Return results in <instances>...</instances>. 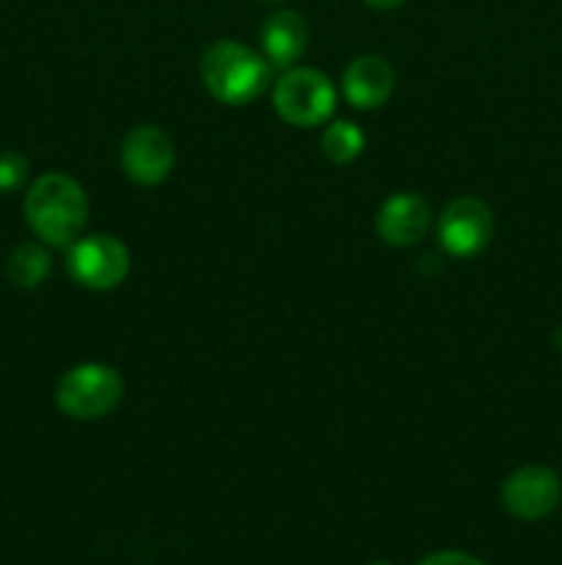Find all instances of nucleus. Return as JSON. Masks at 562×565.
Segmentation results:
<instances>
[{
  "label": "nucleus",
  "mask_w": 562,
  "mask_h": 565,
  "mask_svg": "<svg viewBox=\"0 0 562 565\" xmlns=\"http://www.w3.org/2000/svg\"><path fill=\"white\" fill-rule=\"evenodd\" d=\"M25 218L47 246H72L88 221L86 191L69 174H42L25 193Z\"/></svg>",
  "instance_id": "obj_1"
},
{
  "label": "nucleus",
  "mask_w": 562,
  "mask_h": 565,
  "mask_svg": "<svg viewBox=\"0 0 562 565\" xmlns=\"http://www.w3.org/2000/svg\"><path fill=\"white\" fill-rule=\"evenodd\" d=\"M202 83L218 103L224 105H248L268 88L273 66L262 53L248 44L220 39L209 44L202 55Z\"/></svg>",
  "instance_id": "obj_2"
},
{
  "label": "nucleus",
  "mask_w": 562,
  "mask_h": 565,
  "mask_svg": "<svg viewBox=\"0 0 562 565\" xmlns=\"http://www.w3.org/2000/svg\"><path fill=\"white\" fill-rule=\"evenodd\" d=\"M125 395V381L114 367L99 362L77 364L66 370L55 384V406L72 419L91 423L108 417Z\"/></svg>",
  "instance_id": "obj_3"
},
{
  "label": "nucleus",
  "mask_w": 562,
  "mask_h": 565,
  "mask_svg": "<svg viewBox=\"0 0 562 565\" xmlns=\"http://www.w3.org/2000/svg\"><path fill=\"white\" fill-rule=\"evenodd\" d=\"M336 108V88L323 72L290 66L273 83V110L292 127H317Z\"/></svg>",
  "instance_id": "obj_4"
},
{
  "label": "nucleus",
  "mask_w": 562,
  "mask_h": 565,
  "mask_svg": "<svg viewBox=\"0 0 562 565\" xmlns=\"http://www.w3.org/2000/svg\"><path fill=\"white\" fill-rule=\"evenodd\" d=\"M66 274L86 290H114L130 274V252L114 235L77 237L66 252Z\"/></svg>",
  "instance_id": "obj_5"
},
{
  "label": "nucleus",
  "mask_w": 562,
  "mask_h": 565,
  "mask_svg": "<svg viewBox=\"0 0 562 565\" xmlns=\"http://www.w3.org/2000/svg\"><path fill=\"white\" fill-rule=\"evenodd\" d=\"M439 243L450 257L468 259L485 252L494 237V213L477 196H457L441 210Z\"/></svg>",
  "instance_id": "obj_6"
},
{
  "label": "nucleus",
  "mask_w": 562,
  "mask_h": 565,
  "mask_svg": "<svg viewBox=\"0 0 562 565\" xmlns=\"http://www.w3.org/2000/svg\"><path fill=\"white\" fill-rule=\"evenodd\" d=\"M562 500V483L554 469L543 463H527L507 475L501 483V505L521 522H538L551 516Z\"/></svg>",
  "instance_id": "obj_7"
},
{
  "label": "nucleus",
  "mask_w": 562,
  "mask_h": 565,
  "mask_svg": "<svg viewBox=\"0 0 562 565\" xmlns=\"http://www.w3.org/2000/svg\"><path fill=\"white\" fill-rule=\"evenodd\" d=\"M174 141L154 125H138L121 141V169L138 185H160L174 171Z\"/></svg>",
  "instance_id": "obj_8"
},
{
  "label": "nucleus",
  "mask_w": 562,
  "mask_h": 565,
  "mask_svg": "<svg viewBox=\"0 0 562 565\" xmlns=\"http://www.w3.org/2000/svg\"><path fill=\"white\" fill-rule=\"evenodd\" d=\"M433 226V210H430L428 199L419 193L400 191L395 196L386 199L375 215V232L383 243L397 248L417 246Z\"/></svg>",
  "instance_id": "obj_9"
},
{
  "label": "nucleus",
  "mask_w": 562,
  "mask_h": 565,
  "mask_svg": "<svg viewBox=\"0 0 562 565\" xmlns=\"http://www.w3.org/2000/svg\"><path fill=\"white\" fill-rule=\"evenodd\" d=\"M395 66L383 55H358L342 72V94L358 110L380 108L395 92Z\"/></svg>",
  "instance_id": "obj_10"
},
{
  "label": "nucleus",
  "mask_w": 562,
  "mask_h": 565,
  "mask_svg": "<svg viewBox=\"0 0 562 565\" xmlns=\"http://www.w3.org/2000/svg\"><path fill=\"white\" fill-rule=\"evenodd\" d=\"M309 25L298 11L279 9L259 25V47L273 70H290L306 53Z\"/></svg>",
  "instance_id": "obj_11"
},
{
  "label": "nucleus",
  "mask_w": 562,
  "mask_h": 565,
  "mask_svg": "<svg viewBox=\"0 0 562 565\" xmlns=\"http://www.w3.org/2000/svg\"><path fill=\"white\" fill-rule=\"evenodd\" d=\"M50 270H53V259L42 243H22L6 259V276L11 285L22 290H36L39 285H44Z\"/></svg>",
  "instance_id": "obj_12"
},
{
  "label": "nucleus",
  "mask_w": 562,
  "mask_h": 565,
  "mask_svg": "<svg viewBox=\"0 0 562 565\" xmlns=\"http://www.w3.org/2000/svg\"><path fill=\"white\" fill-rule=\"evenodd\" d=\"M364 143H367V138H364L361 127L347 119H339L325 127L323 138H320V149L336 166L353 163L364 152Z\"/></svg>",
  "instance_id": "obj_13"
},
{
  "label": "nucleus",
  "mask_w": 562,
  "mask_h": 565,
  "mask_svg": "<svg viewBox=\"0 0 562 565\" xmlns=\"http://www.w3.org/2000/svg\"><path fill=\"white\" fill-rule=\"evenodd\" d=\"M28 171H31V166L20 152L0 154V193H11L25 185Z\"/></svg>",
  "instance_id": "obj_14"
},
{
  "label": "nucleus",
  "mask_w": 562,
  "mask_h": 565,
  "mask_svg": "<svg viewBox=\"0 0 562 565\" xmlns=\"http://www.w3.org/2000/svg\"><path fill=\"white\" fill-rule=\"evenodd\" d=\"M417 565H485L477 557L466 555V552H433L424 561H419Z\"/></svg>",
  "instance_id": "obj_15"
},
{
  "label": "nucleus",
  "mask_w": 562,
  "mask_h": 565,
  "mask_svg": "<svg viewBox=\"0 0 562 565\" xmlns=\"http://www.w3.org/2000/svg\"><path fill=\"white\" fill-rule=\"evenodd\" d=\"M367 6H372V9H397V6H402L406 0H364Z\"/></svg>",
  "instance_id": "obj_16"
},
{
  "label": "nucleus",
  "mask_w": 562,
  "mask_h": 565,
  "mask_svg": "<svg viewBox=\"0 0 562 565\" xmlns=\"http://www.w3.org/2000/svg\"><path fill=\"white\" fill-rule=\"evenodd\" d=\"M369 565H391V563H383V561H378V563H369Z\"/></svg>",
  "instance_id": "obj_17"
},
{
  "label": "nucleus",
  "mask_w": 562,
  "mask_h": 565,
  "mask_svg": "<svg viewBox=\"0 0 562 565\" xmlns=\"http://www.w3.org/2000/svg\"><path fill=\"white\" fill-rule=\"evenodd\" d=\"M264 3H281V0H264Z\"/></svg>",
  "instance_id": "obj_18"
}]
</instances>
